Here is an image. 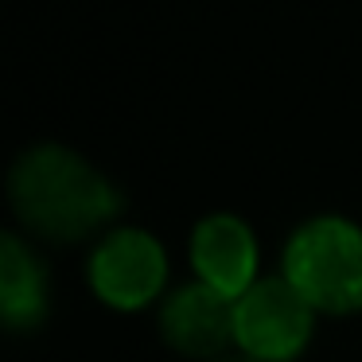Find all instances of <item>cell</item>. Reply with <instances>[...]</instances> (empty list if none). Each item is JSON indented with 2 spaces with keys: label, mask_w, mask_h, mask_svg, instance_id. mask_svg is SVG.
I'll use <instances>...</instances> for the list:
<instances>
[{
  "label": "cell",
  "mask_w": 362,
  "mask_h": 362,
  "mask_svg": "<svg viewBox=\"0 0 362 362\" xmlns=\"http://www.w3.org/2000/svg\"><path fill=\"white\" fill-rule=\"evenodd\" d=\"M8 195L20 218L47 238H82L121 206V191L63 144L28 148L8 175Z\"/></svg>",
  "instance_id": "6da1fadb"
},
{
  "label": "cell",
  "mask_w": 362,
  "mask_h": 362,
  "mask_svg": "<svg viewBox=\"0 0 362 362\" xmlns=\"http://www.w3.org/2000/svg\"><path fill=\"white\" fill-rule=\"evenodd\" d=\"M284 276L308 304L351 312L362 304V230L346 218H312L284 250Z\"/></svg>",
  "instance_id": "7a4b0ae2"
},
{
  "label": "cell",
  "mask_w": 362,
  "mask_h": 362,
  "mask_svg": "<svg viewBox=\"0 0 362 362\" xmlns=\"http://www.w3.org/2000/svg\"><path fill=\"white\" fill-rule=\"evenodd\" d=\"M238 343L257 362H284L312 335V304L288 276L253 281L238 296Z\"/></svg>",
  "instance_id": "3957f363"
},
{
  "label": "cell",
  "mask_w": 362,
  "mask_h": 362,
  "mask_svg": "<svg viewBox=\"0 0 362 362\" xmlns=\"http://www.w3.org/2000/svg\"><path fill=\"white\" fill-rule=\"evenodd\" d=\"M90 281L110 304L136 308L164 284V250L144 230H113L90 261Z\"/></svg>",
  "instance_id": "277c9868"
},
{
  "label": "cell",
  "mask_w": 362,
  "mask_h": 362,
  "mask_svg": "<svg viewBox=\"0 0 362 362\" xmlns=\"http://www.w3.org/2000/svg\"><path fill=\"white\" fill-rule=\"evenodd\" d=\"M238 300L206 281L183 284L160 308V331L183 354H218L238 339Z\"/></svg>",
  "instance_id": "5b68a950"
},
{
  "label": "cell",
  "mask_w": 362,
  "mask_h": 362,
  "mask_svg": "<svg viewBox=\"0 0 362 362\" xmlns=\"http://www.w3.org/2000/svg\"><path fill=\"white\" fill-rule=\"evenodd\" d=\"M191 257L195 269L211 288L226 292V296H242L253 284V265H257V245L242 218L234 214H211L199 222L195 238H191Z\"/></svg>",
  "instance_id": "8992f818"
},
{
  "label": "cell",
  "mask_w": 362,
  "mask_h": 362,
  "mask_svg": "<svg viewBox=\"0 0 362 362\" xmlns=\"http://www.w3.org/2000/svg\"><path fill=\"white\" fill-rule=\"evenodd\" d=\"M0 312L8 327H35L47 315V273L43 261L16 234L0 238Z\"/></svg>",
  "instance_id": "52a82bcc"
},
{
  "label": "cell",
  "mask_w": 362,
  "mask_h": 362,
  "mask_svg": "<svg viewBox=\"0 0 362 362\" xmlns=\"http://www.w3.org/2000/svg\"><path fill=\"white\" fill-rule=\"evenodd\" d=\"M214 362H257L253 354H222V358H214Z\"/></svg>",
  "instance_id": "ba28073f"
}]
</instances>
